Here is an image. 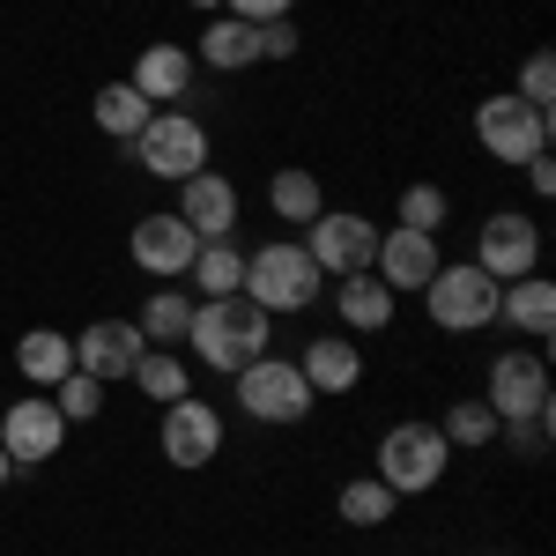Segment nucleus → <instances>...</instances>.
<instances>
[{
  "instance_id": "nucleus-1",
  "label": "nucleus",
  "mask_w": 556,
  "mask_h": 556,
  "mask_svg": "<svg viewBox=\"0 0 556 556\" xmlns=\"http://www.w3.org/2000/svg\"><path fill=\"white\" fill-rule=\"evenodd\" d=\"M186 342H193V356H201L208 371L238 379L245 364H260V356H267L275 319H267L253 298H193V327H186Z\"/></svg>"
},
{
  "instance_id": "nucleus-2",
  "label": "nucleus",
  "mask_w": 556,
  "mask_h": 556,
  "mask_svg": "<svg viewBox=\"0 0 556 556\" xmlns=\"http://www.w3.org/2000/svg\"><path fill=\"white\" fill-rule=\"evenodd\" d=\"M319 290H327V275H319L312 253L290 245V238H275V245L245 253V282H238V298H253L267 319H282V312H312Z\"/></svg>"
},
{
  "instance_id": "nucleus-3",
  "label": "nucleus",
  "mask_w": 556,
  "mask_h": 556,
  "mask_svg": "<svg viewBox=\"0 0 556 556\" xmlns=\"http://www.w3.org/2000/svg\"><path fill=\"white\" fill-rule=\"evenodd\" d=\"M549 134H556V112L527 104V97H513V89H497V97L475 104V141H482L490 164H527V156H542Z\"/></svg>"
},
{
  "instance_id": "nucleus-4",
  "label": "nucleus",
  "mask_w": 556,
  "mask_h": 556,
  "mask_svg": "<svg viewBox=\"0 0 556 556\" xmlns=\"http://www.w3.org/2000/svg\"><path fill=\"white\" fill-rule=\"evenodd\" d=\"M453 468V445L438 424H393L379 438V482L393 497H430Z\"/></svg>"
},
{
  "instance_id": "nucleus-5",
  "label": "nucleus",
  "mask_w": 556,
  "mask_h": 556,
  "mask_svg": "<svg viewBox=\"0 0 556 556\" xmlns=\"http://www.w3.org/2000/svg\"><path fill=\"white\" fill-rule=\"evenodd\" d=\"M497 290L505 282H490L475 260H453V267H438L424 290V312H430V327H445V334H475V327H497Z\"/></svg>"
},
{
  "instance_id": "nucleus-6",
  "label": "nucleus",
  "mask_w": 556,
  "mask_h": 556,
  "mask_svg": "<svg viewBox=\"0 0 556 556\" xmlns=\"http://www.w3.org/2000/svg\"><path fill=\"white\" fill-rule=\"evenodd\" d=\"M312 386H304V371H298V356H260V364H245L238 371V408L253 416V424H275V430H290V424H304L312 416Z\"/></svg>"
},
{
  "instance_id": "nucleus-7",
  "label": "nucleus",
  "mask_w": 556,
  "mask_h": 556,
  "mask_svg": "<svg viewBox=\"0 0 556 556\" xmlns=\"http://www.w3.org/2000/svg\"><path fill=\"white\" fill-rule=\"evenodd\" d=\"M127 149L149 178H172V186H186L193 172H208V127H201L193 112H156Z\"/></svg>"
},
{
  "instance_id": "nucleus-8",
  "label": "nucleus",
  "mask_w": 556,
  "mask_h": 556,
  "mask_svg": "<svg viewBox=\"0 0 556 556\" xmlns=\"http://www.w3.org/2000/svg\"><path fill=\"white\" fill-rule=\"evenodd\" d=\"M304 253H312V267H319L327 282L364 275L371 253H379V223H371V215H356V208H319L312 223H304Z\"/></svg>"
},
{
  "instance_id": "nucleus-9",
  "label": "nucleus",
  "mask_w": 556,
  "mask_h": 556,
  "mask_svg": "<svg viewBox=\"0 0 556 556\" xmlns=\"http://www.w3.org/2000/svg\"><path fill=\"white\" fill-rule=\"evenodd\" d=\"M67 445V416L52 408V393H30V401H8L0 408V453L15 475H38L45 460H60Z\"/></svg>"
},
{
  "instance_id": "nucleus-10",
  "label": "nucleus",
  "mask_w": 556,
  "mask_h": 556,
  "mask_svg": "<svg viewBox=\"0 0 556 556\" xmlns=\"http://www.w3.org/2000/svg\"><path fill=\"white\" fill-rule=\"evenodd\" d=\"M223 408L215 401H164V424H156V453L172 460L178 475H193V468H208V460H223Z\"/></svg>"
},
{
  "instance_id": "nucleus-11",
  "label": "nucleus",
  "mask_w": 556,
  "mask_h": 556,
  "mask_svg": "<svg viewBox=\"0 0 556 556\" xmlns=\"http://www.w3.org/2000/svg\"><path fill=\"white\" fill-rule=\"evenodd\" d=\"M475 267L490 275V282H519V275H534L542 267V223L534 215H482L475 223Z\"/></svg>"
},
{
  "instance_id": "nucleus-12",
  "label": "nucleus",
  "mask_w": 556,
  "mask_h": 556,
  "mask_svg": "<svg viewBox=\"0 0 556 556\" xmlns=\"http://www.w3.org/2000/svg\"><path fill=\"white\" fill-rule=\"evenodd\" d=\"M482 401L497 408V424H519V416H549V364H542V349H505V356L490 364V386H482Z\"/></svg>"
},
{
  "instance_id": "nucleus-13",
  "label": "nucleus",
  "mask_w": 556,
  "mask_h": 556,
  "mask_svg": "<svg viewBox=\"0 0 556 556\" xmlns=\"http://www.w3.org/2000/svg\"><path fill=\"white\" fill-rule=\"evenodd\" d=\"M127 253L141 275H156V282H186V267H193V253H201V238L178 223V208H156V215H141L127 230Z\"/></svg>"
},
{
  "instance_id": "nucleus-14",
  "label": "nucleus",
  "mask_w": 556,
  "mask_h": 556,
  "mask_svg": "<svg viewBox=\"0 0 556 556\" xmlns=\"http://www.w3.org/2000/svg\"><path fill=\"white\" fill-rule=\"evenodd\" d=\"M438 267H445V260H438V238H430V230H401V223H393V230H379L371 275H379L393 298H401V290H424Z\"/></svg>"
},
{
  "instance_id": "nucleus-15",
  "label": "nucleus",
  "mask_w": 556,
  "mask_h": 556,
  "mask_svg": "<svg viewBox=\"0 0 556 556\" xmlns=\"http://www.w3.org/2000/svg\"><path fill=\"white\" fill-rule=\"evenodd\" d=\"M141 327L134 319H89L83 334H75V371H89V379H127L134 371V356H141Z\"/></svg>"
},
{
  "instance_id": "nucleus-16",
  "label": "nucleus",
  "mask_w": 556,
  "mask_h": 556,
  "mask_svg": "<svg viewBox=\"0 0 556 556\" xmlns=\"http://www.w3.org/2000/svg\"><path fill=\"white\" fill-rule=\"evenodd\" d=\"M178 223H186L193 238H230V230H238V186L223 172H193L178 186Z\"/></svg>"
},
{
  "instance_id": "nucleus-17",
  "label": "nucleus",
  "mask_w": 556,
  "mask_h": 556,
  "mask_svg": "<svg viewBox=\"0 0 556 556\" xmlns=\"http://www.w3.org/2000/svg\"><path fill=\"white\" fill-rule=\"evenodd\" d=\"M193 75H201V67H193V45L156 38V45H141V52H134V75H127V83L141 89L149 104H178V97L193 89Z\"/></svg>"
},
{
  "instance_id": "nucleus-18",
  "label": "nucleus",
  "mask_w": 556,
  "mask_h": 556,
  "mask_svg": "<svg viewBox=\"0 0 556 556\" xmlns=\"http://www.w3.org/2000/svg\"><path fill=\"white\" fill-rule=\"evenodd\" d=\"M193 67H208V75H245V67H260V30L238 23V15H208L201 38H193Z\"/></svg>"
},
{
  "instance_id": "nucleus-19",
  "label": "nucleus",
  "mask_w": 556,
  "mask_h": 556,
  "mask_svg": "<svg viewBox=\"0 0 556 556\" xmlns=\"http://www.w3.org/2000/svg\"><path fill=\"white\" fill-rule=\"evenodd\" d=\"M298 371L319 401H334V393H349V386L364 379V349L349 342V334H312L304 356H298Z\"/></svg>"
},
{
  "instance_id": "nucleus-20",
  "label": "nucleus",
  "mask_w": 556,
  "mask_h": 556,
  "mask_svg": "<svg viewBox=\"0 0 556 556\" xmlns=\"http://www.w3.org/2000/svg\"><path fill=\"white\" fill-rule=\"evenodd\" d=\"M497 319L519 327L527 342H549V334H556V282L542 275V267L519 275V282H505V290H497Z\"/></svg>"
},
{
  "instance_id": "nucleus-21",
  "label": "nucleus",
  "mask_w": 556,
  "mask_h": 556,
  "mask_svg": "<svg viewBox=\"0 0 556 556\" xmlns=\"http://www.w3.org/2000/svg\"><path fill=\"white\" fill-rule=\"evenodd\" d=\"M334 319H342L349 334H379V327H393V290H386L371 267L364 275H342L334 282Z\"/></svg>"
},
{
  "instance_id": "nucleus-22",
  "label": "nucleus",
  "mask_w": 556,
  "mask_h": 556,
  "mask_svg": "<svg viewBox=\"0 0 556 556\" xmlns=\"http://www.w3.org/2000/svg\"><path fill=\"white\" fill-rule=\"evenodd\" d=\"M15 371L30 379V393H52V386L75 371V334H60V327H30V334L15 342Z\"/></svg>"
},
{
  "instance_id": "nucleus-23",
  "label": "nucleus",
  "mask_w": 556,
  "mask_h": 556,
  "mask_svg": "<svg viewBox=\"0 0 556 556\" xmlns=\"http://www.w3.org/2000/svg\"><path fill=\"white\" fill-rule=\"evenodd\" d=\"M186 282L201 290V298H238V282H245V253H238V238H201V253L186 267Z\"/></svg>"
},
{
  "instance_id": "nucleus-24",
  "label": "nucleus",
  "mask_w": 556,
  "mask_h": 556,
  "mask_svg": "<svg viewBox=\"0 0 556 556\" xmlns=\"http://www.w3.org/2000/svg\"><path fill=\"white\" fill-rule=\"evenodd\" d=\"M89 112H97V134H112V141H134V134L156 119V104H149V97H141L134 83H104Z\"/></svg>"
},
{
  "instance_id": "nucleus-25",
  "label": "nucleus",
  "mask_w": 556,
  "mask_h": 556,
  "mask_svg": "<svg viewBox=\"0 0 556 556\" xmlns=\"http://www.w3.org/2000/svg\"><path fill=\"white\" fill-rule=\"evenodd\" d=\"M134 327H141V342H149V349L186 342V327H193V298L164 282V290H149V304H141V319H134Z\"/></svg>"
},
{
  "instance_id": "nucleus-26",
  "label": "nucleus",
  "mask_w": 556,
  "mask_h": 556,
  "mask_svg": "<svg viewBox=\"0 0 556 556\" xmlns=\"http://www.w3.org/2000/svg\"><path fill=\"white\" fill-rule=\"evenodd\" d=\"M267 208H275V223H312V215L327 208V186L304 172V164H290V172L267 178Z\"/></svg>"
},
{
  "instance_id": "nucleus-27",
  "label": "nucleus",
  "mask_w": 556,
  "mask_h": 556,
  "mask_svg": "<svg viewBox=\"0 0 556 556\" xmlns=\"http://www.w3.org/2000/svg\"><path fill=\"white\" fill-rule=\"evenodd\" d=\"M127 379L141 386L149 401H186V393H193V371H186V356H178V349H141Z\"/></svg>"
},
{
  "instance_id": "nucleus-28",
  "label": "nucleus",
  "mask_w": 556,
  "mask_h": 556,
  "mask_svg": "<svg viewBox=\"0 0 556 556\" xmlns=\"http://www.w3.org/2000/svg\"><path fill=\"white\" fill-rule=\"evenodd\" d=\"M393 505H401V497L386 490L379 475H356V482H342V497H334V513H342L349 527H386Z\"/></svg>"
},
{
  "instance_id": "nucleus-29",
  "label": "nucleus",
  "mask_w": 556,
  "mask_h": 556,
  "mask_svg": "<svg viewBox=\"0 0 556 556\" xmlns=\"http://www.w3.org/2000/svg\"><path fill=\"white\" fill-rule=\"evenodd\" d=\"M438 430H445V445H460V453H482V445H497V408H490V401H453Z\"/></svg>"
},
{
  "instance_id": "nucleus-30",
  "label": "nucleus",
  "mask_w": 556,
  "mask_h": 556,
  "mask_svg": "<svg viewBox=\"0 0 556 556\" xmlns=\"http://www.w3.org/2000/svg\"><path fill=\"white\" fill-rule=\"evenodd\" d=\"M445 215H453V201H445V186H408V193H401V208H393V223H401V230H430V238H438V223H445Z\"/></svg>"
},
{
  "instance_id": "nucleus-31",
  "label": "nucleus",
  "mask_w": 556,
  "mask_h": 556,
  "mask_svg": "<svg viewBox=\"0 0 556 556\" xmlns=\"http://www.w3.org/2000/svg\"><path fill=\"white\" fill-rule=\"evenodd\" d=\"M52 408H60L67 424H97V408H104V379H89V371H67V379L52 386Z\"/></svg>"
},
{
  "instance_id": "nucleus-32",
  "label": "nucleus",
  "mask_w": 556,
  "mask_h": 556,
  "mask_svg": "<svg viewBox=\"0 0 556 556\" xmlns=\"http://www.w3.org/2000/svg\"><path fill=\"white\" fill-rule=\"evenodd\" d=\"M513 97L542 104V112L556 104V60H549V52H527V67H519V89H513Z\"/></svg>"
},
{
  "instance_id": "nucleus-33",
  "label": "nucleus",
  "mask_w": 556,
  "mask_h": 556,
  "mask_svg": "<svg viewBox=\"0 0 556 556\" xmlns=\"http://www.w3.org/2000/svg\"><path fill=\"white\" fill-rule=\"evenodd\" d=\"M497 438H513V453L542 460V445H549V416H519V424H497Z\"/></svg>"
},
{
  "instance_id": "nucleus-34",
  "label": "nucleus",
  "mask_w": 556,
  "mask_h": 556,
  "mask_svg": "<svg viewBox=\"0 0 556 556\" xmlns=\"http://www.w3.org/2000/svg\"><path fill=\"white\" fill-rule=\"evenodd\" d=\"M290 8H298V0H223V15H238V23H282V15H290Z\"/></svg>"
},
{
  "instance_id": "nucleus-35",
  "label": "nucleus",
  "mask_w": 556,
  "mask_h": 556,
  "mask_svg": "<svg viewBox=\"0 0 556 556\" xmlns=\"http://www.w3.org/2000/svg\"><path fill=\"white\" fill-rule=\"evenodd\" d=\"M298 52V23L282 15V23H260V60H290Z\"/></svg>"
},
{
  "instance_id": "nucleus-36",
  "label": "nucleus",
  "mask_w": 556,
  "mask_h": 556,
  "mask_svg": "<svg viewBox=\"0 0 556 556\" xmlns=\"http://www.w3.org/2000/svg\"><path fill=\"white\" fill-rule=\"evenodd\" d=\"M519 172H527V186H534L542 201H549V193H556V164H549V149H542V156H527Z\"/></svg>"
},
{
  "instance_id": "nucleus-37",
  "label": "nucleus",
  "mask_w": 556,
  "mask_h": 556,
  "mask_svg": "<svg viewBox=\"0 0 556 556\" xmlns=\"http://www.w3.org/2000/svg\"><path fill=\"white\" fill-rule=\"evenodd\" d=\"M186 8H193V15H223V0H186Z\"/></svg>"
},
{
  "instance_id": "nucleus-38",
  "label": "nucleus",
  "mask_w": 556,
  "mask_h": 556,
  "mask_svg": "<svg viewBox=\"0 0 556 556\" xmlns=\"http://www.w3.org/2000/svg\"><path fill=\"white\" fill-rule=\"evenodd\" d=\"M8 482H15V468H8V453H0V490H8Z\"/></svg>"
},
{
  "instance_id": "nucleus-39",
  "label": "nucleus",
  "mask_w": 556,
  "mask_h": 556,
  "mask_svg": "<svg viewBox=\"0 0 556 556\" xmlns=\"http://www.w3.org/2000/svg\"><path fill=\"white\" fill-rule=\"evenodd\" d=\"M0 408H8V393H0Z\"/></svg>"
}]
</instances>
